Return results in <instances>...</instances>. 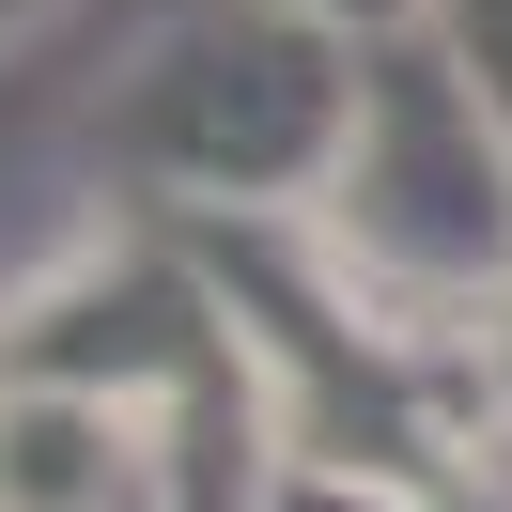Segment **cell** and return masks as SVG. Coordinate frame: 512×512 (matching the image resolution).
Instances as JSON below:
<instances>
[{
  "mask_svg": "<svg viewBox=\"0 0 512 512\" xmlns=\"http://www.w3.org/2000/svg\"><path fill=\"white\" fill-rule=\"evenodd\" d=\"M357 63L373 47L326 32V16H280V0H171L156 32L109 78V156L171 202H326L357 140Z\"/></svg>",
  "mask_w": 512,
  "mask_h": 512,
  "instance_id": "obj_1",
  "label": "cell"
},
{
  "mask_svg": "<svg viewBox=\"0 0 512 512\" xmlns=\"http://www.w3.org/2000/svg\"><path fill=\"white\" fill-rule=\"evenodd\" d=\"M326 233L388 280H497L512 264V125L435 47V16L357 63V140L326 171Z\"/></svg>",
  "mask_w": 512,
  "mask_h": 512,
  "instance_id": "obj_2",
  "label": "cell"
},
{
  "mask_svg": "<svg viewBox=\"0 0 512 512\" xmlns=\"http://www.w3.org/2000/svg\"><path fill=\"white\" fill-rule=\"evenodd\" d=\"M0 512H125V435L94 388H0Z\"/></svg>",
  "mask_w": 512,
  "mask_h": 512,
  "instance_id": "obj_3",
  "label": "cell"
},
{
  "mask_svg": "<svg viewBox=\"0 0 512 512\" xmlns=\"http://www.w3.org/2000/svg\"><path fill=\"white\" fill-rule=\"evenodd\" d=\"M435 47L497 94V125H512V0H435Z\"/></svg>",
  "mask_w": 512,
  "mask_h": 512,
  "instance_id": "obj_4",
  "label": "cell"
},
{
  "mask_svg": "<svg viewBox=\"0 0 512 512\" xmlns=\"http://www.w3.org/2000/svg\"><path fill=\"white\" fill-rule=\"evenodd\" d=\"M280 16H326V32H357V47H388V32H419L435 0H280Z\"/></svg>",
  "mask_w": 512,
  "mask_h": 512,
  "instance_id": "obj_5",
  "label": "cell"
},
{
  "mask_svg": "<svg viewBox=\"0 0 512 512\" xmlns=\"http://www.w3.org/2000/svg\"><path fill=\"white\" fill-rule=\"evenodd\" d=\"M295 512H357V497H326V481H311V497H295Z\"/></svg>",
  "mask_w": 512,
  "mask_h": 512,
  "instance_id": "obj_6",
  "label": "cell"
},
{
  "mask_svg": "<svg viewBox=\"0 0 512 512\" xmlns=\"http://www.w3.org/2000/svg\"><path fill=\"white\" fill-rule=\"evenodd\" d=\"M16 16H32V0H0V32H16Z\"/></svg>",
  "mask_w": 512,
  "mask_h": 512,
  "instance_id": "obj_7",
  "label": "cell"
}]
</instances>
